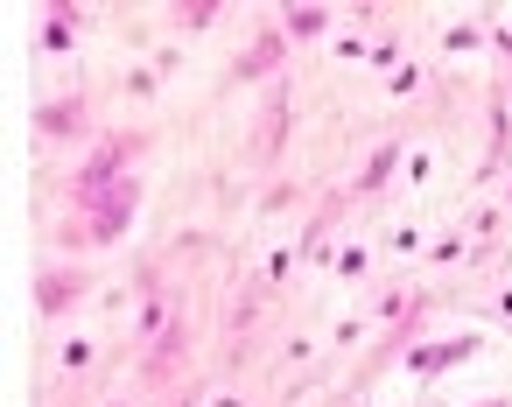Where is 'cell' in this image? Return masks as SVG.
Instances as JSON below:
<instances>
[{
    "label": "cell",
    "instance_id": "4",
    "mask_svg": "<svg viewBox=\"0 0 512 407\" xmlns=\"http://www.w3.org/2000/svg\"><path fill=\"white\" fill-rule=\"evenodd\" d=\"M393 162H400V155H393V148H379V155H372V162H365V176H358V190H379V183H386V169H393Z\"/></svg>",
    "mask_w": 512,
    "mask_h": 407
},
{
    "label": "cell",
    "instance_id": "2",
    "mask_svg": "<svg viewBox=\"0 0 512 407\" xmlns=\"http://www.w3.org/2000/svg\"><path fill=\"white\" fill-rule=\"evenodd\" d=\"M274 64H281V36H267V43H253V57L239 64V78H267Z\"/></svg>",
    "mask_w": 512,
    "mask_h": 407
},
{
    "label": "cell",
    "instance_id": "6",
    "mask_svg": "<svg viewBox=\"0 0 512 407\" xmlns=\"http://www.w3.org/2000/svg\"><path fill=\"white\" fill-rule=\"evenodd\" d=\"M491 407H505V400H491Z\"/></svg>",
    "mask_w": 512,
    "mask_h": 407
},
{
    "label": "cell",
    "instance_id": "5",
    "mask_svg": "<svg viewBox=\"0 0 512 407\" xmlns=\"http://www.w3.org/2000/svg\"><path fill=\"white\" fill-rule=\"evenodd\" d=\"M288 36H323V8H302V15H288Z\"/></svg>",
    "mask_w": 512,
    "mask_h": 407
},
{
    "label": "cell",
    "instance_id": "3",
    "mask_svg": "<svg viewBox=\"0 0 512 407\" xmlns=\"http://www.w3.org/2000/svg\"><path fill=\"white\" fill-rule=\"evenodd\" d=\"M43 127H50V134H64V127L78 134V127H85V106H78V99H71V106H50V113H43Z\"/></svg>",
    "mask_w": 512,
    "mask_h": 407
},
{
    "label": "cell",
    "instance_id": "1",
    "mask_svg": "<svg viewBox=\"0 0 512 407\" xmlns=\"http://www.w3.org/2000/svg\"><path fill=\"white\" fill-rule=\"evenodd\" d=\"M134 218V183L127 190H113L106 204H92V225L85 232H71V239H120V225Z\"/></svg>",
    "mask_w": 512,
    "mask_h": 407
}]
</instances>
